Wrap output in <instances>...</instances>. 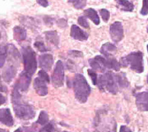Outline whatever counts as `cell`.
Returning <instances> with one entry per match:
<instances>
[{
    "label": "cell",
    "mask_w": 148,
    "mask_h": 132,
    "mask_svg": "<svg viewBox=\"0 0 148 132\" xmlns=\"http://www.w3.org/2000/svg\"><path fill=\"white\" fill-rule=\"evenodd\" d=\"M12 98L15 114L18 118L23 120H30L35 116L36 112L34 108L31 104L22 100L20 91L15 87L12 90Z\"/></svg>",
    "instance_id": "cell-1"
},
{
    "label": "cell",
    "mask_w": 148,
    "mask_h": 132,
    "mask_svg": "<svg viewBox=\"0 0 148 132\" xmlns=\"http://www.w3.org/2000/svg\"><path fill=\"white\" fill-rule=\"evenodd\" d=\"M73 89L75 97L80 103H86L88 99V97L91 94V88L85 78L81 74H77L73 80Z\"/></svg>",
    "instance_id": "cell-2"
},
{
    "label": "cell",
    "mask_w": 148,
    "mask_h": 132,
    "mask_svg": "<svg viewBox=\"0 0 148 132\" xmlns=\"http://www.w3.org/2000/svg\"><path fill=\"white\" fill-rule=\"evenodd\" d=\"M119 64L123 67H127L130 65L132 70H133L137 73H141L144 71L143 54L140 51L130 53L129 55L121 58Z\"/></svg>",
    "instance_id": "cell-3"
},
{
    "label": "cell",
    "mask_w": 148,
    "mask_h": 132,
    "mask_svg": "<svg viewBox=\"0 0 148 132\" xmlns=\"http://www.w3.org/2000/svg\"><path fill=\"white\" fill-rule=\"evenodd\" d=\"M22 54H23V61H24V67H25L24 72H25L29 77L32 78V76L35 73L37 70L36 54L30 46H26L23 48Z\"/></svg>",
    "instance_id": "cell-4"
},
{
    "label": "cell",
    "mask_w": 148,
    "mask_h": 132,
    "mask_svg": "<svg viewBox=\"0 0 148 132\" xmlns=\"http://www.w3.org/2000/svg\"><path fill=\"white\" fill-rule=\"evenodd\" d=\"M97 84L101 90H107L112 94H116L119 90L115 75L111 71H107L104 75H101L98 78Z\"/></svg>",
    "instance_id": "cell-5"
},
{
    "label": "cell",
    "mask_w": 148,
    "mask_h": 132,
    "mask_svg": "<svg viewBox=\"0 0 148 132\" xmlns=\"http://www.w3.org/2000/svg\"><path fill=\"white\" fill-rule=\"evenodd\" d=\"M64 63L62 61H58L55 70L53 71L52 77H51V83L56 87H61L64 84Z\"/></svg>",
    "instance_id": "cell-6"
},
{
    "label": "cell",
    "mask_w": 148,
    "mask_h": 132,
    "mask_svg": "<svg viewBox=\"0 0 148 132\" xmlns=\"http://www.w3.org/2000/svg\"><path fill=\"white\" fill-rule=\"evenodd\" d=\"M89 63L93 71L106 72L107 69V59L102 57L101 56H97L92 59L89 60Z\"/></svg>",
    "instance_id": "cell-7"
},
{
    "label": "cell",
    "mask_w": 148,
    "mask_h": 132,
    "mask_svg": "<svg viewBox=\"0 0 148 132\" xmlns=\"http://www.w3.org/2000/svg\"><path fill=\"white\" fill-rule=\"evenodd\" d=\"M110 34H111L112 39L115 43L121 41V39L124 37V30H123L122 24L120 22L113 23L110 27Z\"/></svg>",
    "instance_id": "cell-8"
},
{
    "label": "cell",
    "mask_w": 148,
    "mask_h": 132,
    "mask_svg": "<svg viewBox=\"0 0 148 132\" xmlns=\"http://www.w3.org/2000/svg\"><path fill=\"white\" fill-rule=\"evenodd\" d=\"M136 105L140 111H148V92L137 94Z\"/></svg>",
    "instance_id": "cell-9"
},
{
    "label": "cell",
    "mask_w": 148,
    "mask_h": 132,
    "mask_svg": "<svg viewBox=\"0 0 148 132\" xmlns=\"http://www.w3.org/2000/svg\"><path fill=\"white\" fill-rule=\"evenodd\" d=\"M30 82H31V77H29L25 72H23L20 75L14 87L18 89L19 91H25L30 85Z\"/></svg>",
    "instance_id": "cell-10"
},
{
    "label": "cell",
    "mask_w": 148,
    "mask_h": 132,
    "mask_svg": "<svg viewBox=\"0 0 148 132\" xmlns=\"http://www.w3.org/2000/svg\"><path fill=\"white\" fill-rule=\"evenodd\" d=\"M53 64V56L51 54H43L39 56V65L44 71H50Z\"/></svg>",
    "instance_id": "cell-11"
},
{
    "label": "cell",
    "mask_w": 148,
    "mask_h": 132,
    "mask_svg": "<svg viewBox=\"0 0 148 132\" xmlns=\"http://www.w3.org/2000/svg\"><path fill=\"white\" fill-rule=\"evenodd\" d=\"M0 122H2L6 126L13 125V118L9 109L0 110Z\"/></svg>",
    "instance_id": "cell-12"
},
{
    "label": "cell",
    "mask_w": 148,
    "mask_h": 132,
    "mask_svg": "<svg viewBox=\"0 0 148 132\" xmlns=\"http://www.w3.org/2000/svg\"><path fill=\"white\" fill-rule=\"evenodd\" d=\"M71 37L74 39H77L79 41H84V40H86L88 38V34L86 33L85 31H83L77 25L73 24L71 26Z\"/></svg>",
    "instance_id": "cell-13"
},
{
    "label": "cell",
    "mask_w": 148,
    "mask_h": 132,
    "mask_svg": "<svg viewBox=\"0 0 148 132\" xmlns=\"http://www.w3.org/2000/svg\"><path fill=\"white\" fill-rule=\"evenodd\" d=\"M46 84L44 80L39 78L38 77L34 80V89L39 96H45L48 93V89Z\"/></svg>",
    "instance_id": "cell-14"
},
{
    "label": "cell",
    "mask_w": 148,
    "mask_h": 132,
    "mask_svg": "<svg viewBox=\"0 0 148 132\" xmlns=\"http://www.w3.org/2000/svg\"><path fill=\"white\" fill-rule=\"evenodd\" d=\"M16 71H17V70L14 67V65H9L3 72L4 81H5L6 83H11L16 75Z\"/></svg>",
    "instance_id": "cell-15"
},
{
    "label": "cell",
    "mask_w": 148,
    "mask_h": 132,
    "mask_svg": "<svg viewBox=\"0 0 148 132\" xmlns=\"http://www.w3.org/2000/svg\"><path fill=\"white\" fill-rule=\"evenodd\" d=\"M100 51L106 56L110 57L111 56H112L117 51V48H116V46L114 44H110V43H106L104 45H102Z\"/></svg>",
    "instance_id": "cell-16"
},
{
    "label": "cell",
    "mask_w": 148,
    "mask_h": 132,
    "mask_svg": "<svg viewBox=\"0 0 148 132\" xmlns=\"http://www.w3.org/2000/svg\"><path fill=\"white\" fill-rule=\"evenodd\" d=\"M14 38L18 41V42H21L24 41L26 38V31L20 26H16L14 28Z\"/></svg>",
    "instance_id": "cell-17"
},
{
    "label": "cell",
    "mask_w": 148,
    "mask_h": 132,
    "mask_svg": "<svg viewBox=\"0 0 148 132\" xmlns=\"http://www.w3.org/2000/svg\"><path fill=\"white\" fill-rule=\"evenodd\" d=\"M45 37L46 39L53 44L54 45L58 46V43H59V39H58V35L57 33V31H46L45 32Z\"/></svg>",
    "instance_id": "cell-18"
},
{
    "label": "cell",
    "mask_w": 148,
    "mask_h": 132,
    "mask_svg": "<svg viewBox=\"0 0 148 132\" xmlns=\"http://www.w3.org/2000/svg\"><path fill=\"white\" fill-rule=\"evenodd\" d=\"M115 78H116V82H117L119 87L126 88V87L129 86V82H128L127 79H126L125 74H124V73L116 74V75H115Z\"/></svg>",
    "instance_id": "cell-19"
},
{
    "label": "cell",
    "mask_w": 148,
    "mask_h": 132,
    "mask_svg": "<svg viewBox=\"0 0 148 132\" xmlns=\"http://www.w3.org/2000/svg\"><path fill=\"white\" fill-rule=\"evenodd\" d=\"M118 5L120 7L122 11L125 12H132L133 10V5L129 2L128 0H116Z\"/></svg>",
    "instance_id": "cell-20"
},
{
    "label": "cell",
    "mask_w": 148,
    "mask_h": 132,
    "mask_svg": "<svg viewBox=\"0 0 148 132\" xmlns=\"http://www.w3.org/2000/svg\"><path fill=\"white\" fill-rule=\"evenodd\" d=\"M8 53V46L5 44H0V68H2L7 57Z\"/></svg>",
    "instance_id": "cell-21"
},
{
    "label": "cell",
    "mask_w": 148,
    "mask_h": 132,
    "mask_svg": "<svg viewBox=\"0 0 148 132\" xmlns=\"http://www.w3.org/2000/svg\"><path fill=\"white\" fill-rule=\"evenodd\" d=\"M85 16L89 18L95 24H99L100 21H99V15L96 12V11H94L93 9H88V10L85 11Z\"/></svg>",
    "instance_id": "cell-22"
},
{
    "label": "cell",
    "mask_w": 148,
    "mask_h": 132,
    "mask_svg": "<svg viewBox=\"0 0 148 132\" xmlns=\"http://www.w3.org/2000/svg\"><path fill=\"white\" fill-rule=\"evenodd\" d=\"M107 69H112L118 71L120 69V64L115 58H107Z\"/></svg>",
    "instance_id": "cell-23"
},
{
    "label": "cell",
    "mask_w": 148,
    "mask_h": 132,
    "mask_svg": "<svg viewBox=\"0 0 148 132\" xmlns=\"http://www.w3.org/2000/svg\"><path fill=\"white\" fill-rule=\"evenodd\" d=\"M69 2L71 3L76 9H82L86 5V0H69Z\"/></svg>",
    "instance_id": "cell-24"
},
{
    "label": "cell",
    "mask_w": 148,
    "mask_h": 132,
    "mask_svg": "<svg viewBox=\"0 0 148 132\" xmlns=\"http://www.w3.org/2000/svg\"><path fill=\"white\" fill-rule=\"evenodd\" d=\"M48 121H49V116H48L47 113L45 111H42L39 115V117H38L37 122L39 124H42V125H45L48 122Z\"/></svg>",
    "instance_id": "cell-25"
},
{
    "label": "cell",
    "mask_w": 148,
    "mask_h": 132,
    "mask_svg": "<svg viewBox=\"0 0 148 132\" xmlns=\"http://www.w3.org/2000/svg\"><path fill=\"white\" fill-rule=\"evenodd\" d=\"M38 78H41L42 80H44L45 83H50V78H49V76H48V74L46 73V71H44V70H41L39 72H38Z\"/></svg>",
    "instance_id": "cell-26"
},
{
    "label": "cell",
    "mask_w": 148,
    "mask_h": 132,
    "mask_svg": "<svg viewBox=\"0 0 148 132\" xmlns=\"http://www.w3.org/2000/svg\"><path fill=\"white\" fill-rule=\"evenodd\" d=\"M87 72H88L89 76H90V77H91V78H92V84H93L94 85H96V84H97V81H98V76H97V73H96L93 70H88V71H87Z\"/></svg>",
    "instance_id": "cell-27"
},
{
    "label": "cell",
    "mask_w": 148,
    "mask_h": 132,
    "mask_svg": "<svg viewBox=\"0 0 148 132\" xmlns=\"http://www.w3.org/2000/svg\"><path fill=\"white\" fill-rule=\"evenodd\" d=\"M99 13H100V15H101V17H102V18H103V20H104L105 22H107V21L109 20L110 13H109V12H108L107 10H106V9H101V10L99 11Z\"/></svg>",
    "instance_id": "cell-28"
},
{
    "label": "cell",
    "mask_w": 148,
    "mask_h": 132,
    "mask_svg": "<svg viewBox=\"0 0 148 132\" xmlns=\"http://www.w3.org/2000/svg\"><path fill=\"white\" fill-rule=\"evenodd\" d=\"M34 45H35V47H36L39 51H41V52H45V51L47 50V49H46L45 45L44 44V43H42V42H40V41L35 42Z\"/></svg>",
    "instance_id": "cell-29"
},
{
    "label": "cell",
    "mask_w": 148,
    "mask_h": 132,
    "mask_svg": "<svg viewBox=\"0 0 148 132\" xmlns=\"http://www.w3.org/2000/svg\"><path fill=\"white\" fill-rule=\"evenodd\" d=\"M141 15H147L148 14V0H143V6L140 11Z\"/></svg>",
    "instance_id": "cell-30"
},
{
    "label": "cell",
    "mask_w": 148,
    "mask_h": 132,
    "mask_svg": "<svg viewBox=\"0 0 148 132\" xmlns=\"http://www.w3.org/2000/svg\"><path fill=\"white\" fill-rule=\"evenodd\" d=\"M39 132H55V129L52 125V123H47Z\"/></svg>",
    "instance_id": "cell-31"
},
{
    "label": "cell",
    "mask_w": 148,
    "mask_h": 132,
    "mask_svg": "<svg viewBox=\"0 0 148 132\" xmlns=\"http://www.w3.org/2000/svg\"><path fill=\"white\" fill-rule=\"evenodd\" d=\"M78 22L84 28H89V24H88V22H87V20H86V18L85 17H79V19H78Z\"/></svg>",
    "instance_id": "cell-32"
},
{
    "label": "cell",
    "mask_w": 148,
    "mask_h": 132,
    "mask_svg": "<svg viewBox=\"0 0 148 132\" xmlns=\"http://www.w3.org/2000/svg\"><path fill=\"white\" fill-rule=\"evenodd\" d=\"M5 91H6V89L0 86V105L4 104L5 103V101H6L5 97L3 95V92H5Z\"/></svg>",
    "instance_id": "cell-33"
},
{
    "label": "cell",
    "mask_w": 148,
    "mask_h": 132,
    "mask_svg": "<svg viewBox=\"0 0 148 132\" xmlns=\"http://www.w3.org/2000/svg\"><path fill=\"white\" fill-rule=\"evenodd\" d=\"M70 55L75 56H82V53L80 51H76V50H71L70 51Z\"/></svg>",
    "instance_id": "cell-34"
},
{
    "label": "cell",
    "mask_w": 148,
    "mask_h": 132,
    "mask_svg": "<svg viewBox=\"0 0 148 132\" xmlns=\"http://www.w3.org/2000/svg\"><path fill=\"white\" fill-rule=\"evenodd\" d=\"M38 3L40 5L44 6V7H47L48 6V1H47V0H38Z\"/></svg>",
    "instance_id": "cell-35"
},
{
    "label": "cell",
    "mask_w": 148,
    "mask_h": 132,
    "mask_svg": "<svg viewBox=\"0 0 148 132\" xmlns=\"http://www.w3.org/2000/svg\"><path fill=\"white\" fill-rule=\"evenodd\" d=\"M119 132H132V130L129 128H127L126 126H121Z\"/></svg>",
    "instance_id": "cell-36"
},
{
    "label": "cell",
    "mask_w": 148,
    "mask_h": 132,
    "mask_svg": "<svg viewBox=\"0 0 148 132\" xmlns=\"http://www.w3.org/2000/svg\"><path fill=\"white\" fill-rule=\"evenodd\" d=\"M14 132H23V131H22V129H21V128H18V129H16Z\"/></svg>",
    "instance_id": "cell-37"
},
{
    "label": "cell",
    "mask_w": 148,
    "mask_h": 132,
    "mask_svg": "<svg viewBox=\"0 0 148 132\" xmlns=\"http://www.w3.org/2000/svg\"><path fill=\"white\" fill-rule=\"evenodd\" d=\"M0 132H8L7 130H5V129H0Z\"/></svg>",
    "instance_id": "cell-38"
},
{
    "label": "cell",
    "mask_w": 148,
    "mask_h": 132,
    "mask_svg": "<svg viewBox=\"0 0 148 132\" xmlns=\"http://www.w3.org/2000/svg\"><path fill=\"white\" fill-rule=\"evenodd\" d=\"M147 83H148V77H147Z\"/></svg>",
    "instance_id": "cell-39"
},
{
    "label": "cell",
    "mask_w": 148,
    "mask_h": 132,
    "mask_svg": "<svg viewBox=\"0 0 148 132\" xmlns=\"http://www.w3.org/2000/svg\"><path fill=\"white\" fill-rule=\"evenodd\" d=\"M0 37H1V33H0Z\"/></svg>",
    "instance_id": "cell-40"
},
{
    "label": "cell",
    "mask_w": 148,
    "mask_h": 132,
    "mask_svg": "<svg viewBox=\"0 0 148 132\" xmlns=\"http://www.w3.org/2000/svg\"><path fill=\"white\" fill-rule=\"evenodd\" d=\"M147 50H148V45H147Z\"/></svg>",
    "instance_id": "cell-41"
},
{
    "label": "cell",
    "mask_w": 148,
    "mask_h": 132,
    "mask_svg": "<svg viewBox=\"0 0 148 132\" xmlns=\"http://www.w3.org/2000/svg\"><path fill=\"white\" fill-rule=\"evenodd\" d=\"M147 32H148V27H147Z\"/></svg>",
    "instance_id": "cell-42"
},
{
    "label": "cell",
    "mask_w": 148,
    "mask_h": 132,
    "mask_svg": "<svg viewBox=\"0 0 148 132\" xmlns=\"http://www.w3.org/2000/svg\"><path fill=\"white\" fill-rule=\"evenodd\" d=\"M64 132H67V131H64Z\"/></svg>",
    "instance_id": "cell-43"
}]
</instances>
